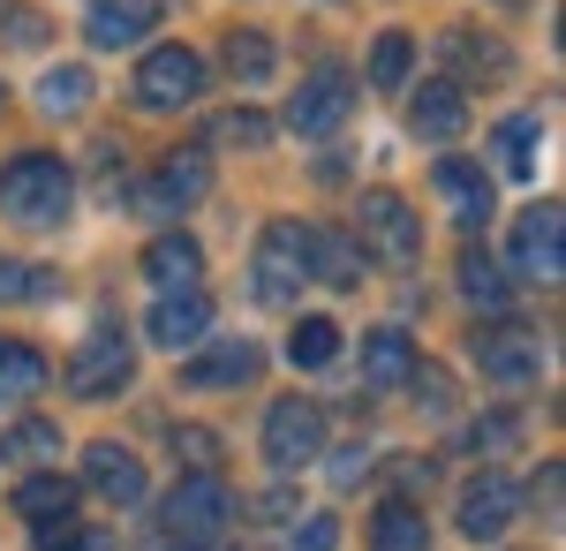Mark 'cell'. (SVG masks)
<instances>
[{
    "label": "cell",
    "mask_w": 566,
    "mask_h": 551,
    "mask_svg": "<svg viewBox=\"0 0 566 551\" xmlns=\"http://www.w3.org/2000/svg\"><path fill=\"white\" fill-rule=\"evenodd\" d=\"M461 295L476 302L483 318H506V302H514V280H506V272H499V264H491L483 250H469V257H461Z\"/></svg>",
    "instance_id": "4316f807"
},
{
    "label": "cell",
    "mask_w": 566,
    "mask_h": 551,
    "mask_svg": "<svg viewBox=\"0 0 566 551\" xmlns=\"http://www.w3.org/2000/svg\"><path fill=\"white\" fill-rule=\"evenodd\" d=\"M303 264H310L317 288H340V295H355L363 272H370V257L355 250L348 227H303Z\"/></svg>",
    "instance_id": "4fadbf2b"
},
{
    "label": "cell",
    "mask_w": 566,
    "mask_h": 551,
    "mask_svg": "<svg viewBox=\"0 0 566 551\" xmlns=\"http://www.w3.org/2000/svg\"><path fill=\"white\" fill-rule=\"evenodd\" d=\"M205 189H212V152H167L159 174H151V189H136V205L151 219H181Z\"/></svg>",
    "instance_id": "ba28073f"
},
{
    "label": "cell",
    "mask_w": 566,
    "mask_h": 551,
    "mask_svg": "<svg viewBox=\"0 0 566 551\" xmlns=\"http://www.w3.org/2000/svg\"><path fill=\"white\" fill-rule=\"evenodd\" d=\"M325 454V408L317 401H272V416H264V461L280 468V476H303L310 461Z\"/></svg>",
    "instance_id": "277c9868"
},
{
    "label": "cell",
    "mask_w": 566,
    "mask_h": 551,
    "mask_svg": "<svg viewBox=\"0 0 566 551\" xmlns=\"http://www.w3.org/2000/svg\"><path fill=\"white\" fill-rule=\"evenodd\" d=\"M129 378H136V340H122V325L91 333L84 347H76V363H69V393H76V401H114Z\"/></svg>",
    "instance_id": "8992f818"
},
{
    "label": "cell",
    "mask_w": 566,
    "mask_h": 551,
    "mask_svg": "<svg viewBox=\"0 0 566 551\" xmlns=\"http://www.w3.org/2000/svg\"><path fill=\"white\" fill-rule=\"evenodd\" d=\"M205 551H227V544H205Z\"/></svg>",
    "instance_id": "b9f144b4"
},
{
    "label": "cell",
    "mask_w": 566,
    "mask_h": 551,
    "mask_svg": "<svg viewBox=\"0 0 566 551\" xmlns=\"http://www.w3.org/2000/svg\"><path fill=\"white\" fill-rule=\"evenodd\" d=\"M197 91H205V61H197L189 45H151V53H144V69H136V98H144L151 114H167V106H197Z\"/></svg>",
    "instance_id": "52a82bcc"
},
{
    "label": "cell",
    "mask_w": 566,
    "mask_h": 551,
    "mask_svg": "<svg viewBox=\"0 0 566 551\" xmlns=\"http://www.w3.org/2000/svg\"><path fill=\"white\" fill-rule=\"evenodd\" d=\"M0 31H8V45H45L53 39V23L31 15V8H0Z\"/></svg>",
    "instance_id": "d590c367"
},
{
    "label": "cell",
    "mask_w": 566,
    "mask_h": 551,
    "mask_svg": "<svg viewBox=\"0 0 566 551\" xmlns=\"http://www.w3.org/2000/svg\"><path fill=\"white\" fill-rule=\"evenodd\" d=\"M84 98H91V69H76V61H61V69H45V76H39V106L53 114V122L84 114Z\"/></svg>",
    "instance_id": "83f0119b"
},
{
    "label": "cell",
    "mask_w": 566,
    "mask_h": 551,
    "mask_svg": "<svg viewBox=\"0 0 566 551\" xmlns=\"http://www.w3.org/2000/svg\"><path fill=\"white\" fill-rule=\"evenodd\" d=\"M355 250L370 257V264H386V272H416V257H423V227L408 212V197H392V189H363L355 197Z\"/></svg>",
    "instance_id": "7a4b0ae2"
},
{
    "label": "cell",
    "mask_w": 566,
    "mask_h": 551,
    "mask_svg": "<svg viewBox=\"0 0 566 551\" xmlns=\"http://www.w3.org/2000/svg\"><path fill=\"white\" fill-rule=\"evenodd\" d=\"M31 537H39V551H84V521H76V513H61V521H39Z\"/></svg>",
    "instance_id": "8d00e7d4"
},
{
    "label": "cell",
    "mask_w": 566,
    "mask_h": 551,
    "mask_svg": "<svg viewBox=\"0 0 566 551\" xmlns=\"http://www.w3.org/2000/svg\"><path fill=\"white\" fill-rule=\"evenodd\" d=\"M446 61H453V76H446V84H461V76H506V53H499V45H476L469 31H453V39H446ZM461 91H469V84H461Z\"/></svg>",
    "instance_id": "d6a6232c"
},
{
    "label": "cell",
    "mask_w": 566,
    "mask_h": 551,
    "mask_svg": "<svg viewBox=\"0 0 566 551\" xmlns=\"http://www.w3.org/2000/svg\"><path fill=\"white\" fill-rule=\"evenodd\" d=\"M250 280H258V302H272V310H287V302L310 288L303 227H295V219H272V227L258 235V264H250Z\"/></svg>",
    "instance_id": "5b68a950"
},
{
    "label": "cell",
    "mask_w": 566,
    "mask_h": 551,
    "mask_svg": "<svg viewBox=\"0 0 566 551\" xmlns=\"http://www.w3.org/2000/svg\"><path fill=\"white\" fill-rule=\"evenodd\" d=\"M144 333L159 340L167 355H175V347H197V340H212V302H205V288H197V295H159V302H151V318H144Z\"/></svg>",
    "instance_id": "ac0fdd59"
},
{
    "label": "cell",
    "mask_w": 566,
    "mask_h": 551,
    "mask_svg": "<svg viewBox=\"0 0 566 551\" xmlns=\"http://www.w3.org/2000/svg\"><path fill=\"white\" fill-rule=\"evenodd\" d=\"M69 205H76L69 159H53V152H15V159L0 167V212L15 219V227H61Z\"/></svg>",
    "instance_id": "6da1fadb"
},
{
    "label": "cell",
    "mask_w": 566,
    "mask_h": 551,
    "mask_svg": "<svg viewBox=\"0 0 566 551\" xmlns=\"http://www.w3.org/2000/svg\"><path fill=\"white\" fill-rule=\"evenodd\" d=\"M53 295H61L53 272L23 264V257H0V310H15V302H53Z\"/></svg>",
    "instance_id": "f546056e"
},
{
    "label": "cell",
    "mask_w": 566,
    "mask_h": 551,
    "mask_svg": "<svg viewBox=\"0 0 566 551\" xmlns=\"http://www.w3.org/2000/svg\"><path fill=\"white\" fill-rule=\"evenodd\" d=\"M408 69H416V39L408 31H378V45H370V84L408 91Z\"/></svg>",
    "instance_id": "f1b7e54d"
},
{
    "label": "cell",
    "mask_w": 566,
    "mask_h": 551,
    "mask_svg": "<svg viewBox=\"0 0 566 551\" xmlns=\"http://www.w3.org/2000/svg\"><path fill=\"white\" fill-rule=\"evenodd\" d=\"M45 355L39 347H23V340H0V408H15V401H39L45 393Z\"/></svg>",
    "instance_id": "7402d4cb"
},
{
    "label": "cell",
    "mask_w": 566,
    "mask_h": 551,
    "mask_svg": "<svg viewBox=\"0 0 566 551\" xmlns=\"http://www.w3.org/2000/svg\"><path fill=\"white\" fill-rule=\"evenodd\" d=\"M159 521H167V544L175 551H205L227 537V521H234V491L219 484V476H181L175 491H167V507H159Z\"/></svg>",
    "instance_id": "3957f363"
},
{
    "label": "cell",
    "mask_w": 566,
    "mask_h": 551,
    "mask_svg": "<svg viewBox=\"0 0 566 551\" xmlns=\"http://www.w3.org/2000/svg\"><path fill=\"white\" fill-rule=\"evenodd\" d=\"M476 371L491 385H536V371H544V340L522 333V325H491V333H476Z\"/></svg>",
    "instance_id": "7c38bea8"
},
{
    "label": "cell",
    "mask_w": 566,
    "mask_h": 551,
    "mask_svg": "<svg viewBox=\"0 0 566 551\" xmlns=\"http://www.w3.org/2000/svg\"><path fill=\"white\" fill-rule=\"evenodd\" d=\"M408 128H416L423 144H453V136L469 128V91L446 84V76L416 84V91H408Z\"/></svg>",
    "instance_id": "9a60e30c"
},
{
    "label": "cell",
    "mask_w": 566,
    "mask_h": 551,
    "mask_svg": "<svg viewBox=\"0 0 566 551\" xmlns=\"http://www.w3.org/2000/svg\"><path fill=\"white\" fill-rule=\"evenodd\" d=\"M212 144H219V152H264V144H272V122L250 114V106H234V114H219V122H212Z\"/></svg>",
    "instance_id": "836d02e7"
},
{
    "label": "cell",
    "mask_w": 566,
    "mask_h": 551,
    "mask_svg": "<svg viewBox=\"0 0 566 551\" xmlns=\"http://www.w3.org/2000/svg\"><path fill=\"white\" fill-rule=\"evenodd\" d=\"M167 446H175L181 461H189V476H212V461H219V438H212V430L175 424V430H167Z\"/></svg>",
    "instance_id": "e575fe53"
},
{
    "label": "cell",
    "mask_w": 566,
    "mask_h": 551,
    "mask_svg": "<svg viewBox=\"0 0 566 551\" xmlns=\"http://www.w3.org/2000/svg\"><path fill=\"white\" fill-rule=\"evenodd\" d=\"M438 189H446V205H453V219H461L469 235H483V227H491L499 189H491V174H483L476 159H438Z\"/></svg>",
    "instance_id": "e0dca14e"
},
{
    "label": "cell",
    "mask_w": 566,
    "mask_h": 551,
    "mask_svg": "<svg viewBox=\"0 0 566 551\" xmlns=\"http://www.w3.org/2000/svg\"><path fill=\"white\" fill-rule=\"evenodd\" d=\"M355 106V76L348 69H310L295 98H287V128L295 136H325V128H340V114Z\"/></svg>",
    "instance_id": "30bf717a"
},
{
    "label": "cell",
    "mask_w": 566,
    "mask_h": 551,
    "mask_svg": "<svg viewBox=\"0 0 566 551\" xmlns=\"http://www.w3.org/2000/svg\"><path fill=\"white\" fill-rule=\"evenodd\" d=\"M84 491L106 499V507H136L144 499V461H136L129 446L98 438V446H84Z\"/></svg>",
    "instance_id": "5bb4252c"
},
{
    "label": "cell",
    "mask_w": 566,
    "mask_h": 551,
    "mask_svg": "<svg viewBox=\"0 0 566 551\" xmlns=\"http://www.w3.org/2000/svg\"><path fill=\"white\" fill-rule=\"evenodd\" d=\"M559 205L544 197V205H528L522 227H514V272L522 280H536V288H559V272H566V257H559Z\"/></svg>",
    "instance_id": "8fae6325"
},
{
    "label": "cell",
    "mask_w": 566,
    "mask_h": 551,
    "mask_svg": "<svg viewBox=\"0 0 566 551\" xmlns=\"http://www.w3.org/2000/svg\"><path fill=\"white\" fill-rule=\"evenodd\" d=\"M363 476H370V454H363V446L333 454V484H363Z\"/></svg>",
    "instance_id": "f35d334b"
},
{
    "label": "cell",
    "mask_w": 566,
    "mask_h": 551,
    "mask_svg": "<svg viewBox=\"0 0 566 551\" xmlns=\"http://www.w3.org/2000/svg\"><path fill=\"white\" fill-rule=\"evenodd\" d=\"M333 355H340V325H333V318H295L287 363H303V371H325Z\"/></svg>",
    "instance_id": "4dcf8cb0"
},
{
    "label": "cell",
    "mask_w": 566,
    "mask_h": 551,
    "mask_svg": "<svg viewBox=\"0 0 566 551\" xmlns=\"http://www.w3.org/2000/svg\"><path fill=\"white\" fill-rule=\"evenodd\" d=\"M514 521H522V491H514V476L483 468L476 484L461 491V537H469V544H499Z\"/></svg>",
    "instance_id": "9c48e42d"
},
{
    "label": "cell",
    "mask_w": 566,
    "mask_h": 551,
    "mask_svg": "<svg viewBox=\"0 0 566 551\" xmlns=\"http://www.w3.org/2000/svg\"><path fill=\"white\" fill-rule=\"evenodd\" d=\"M536 152H544V122L536 114H514V122H499V136H491V159H499V174H536Z\"/></svg>",
    "instance_id": "603a6c76"
},
{
    "label": "cell",
    "mask_w": 566,
    "mask_h": 551,
    "mask_svg": "<svg viewBox=\"0 0 566 551\" xmlns=\"http://www.w3.org/2000/svg\"><path fill=\"white\" fill-rule=\"evenodd\" d=\"M499 8H528V0H499Z\"/></svg>",
    "instance_id": "60d3db41"
},
{
    "label": "cell",
    "mask_w": 566,
    "mask_h": 551,
    "mask_svg": "<svg viewBox=\"0 0 566 551\" xmlns=\"http://www.w3.org/2000/svg\"><path fill=\"white\" fill-rule=\"evenodd\" d=\"M197 347H205V355L181 371L197 393H212V385H250V378L264 371V355L250 347V340H197Z\"/></svg>",
    "instance_id": "d6986e66"
},
{
    "label": "cell",
    "mask_w": 566,
    "mask_h": 551,
    "mask_svg": "<svg viewBox=\"0 0 566 551\" xmlns=\"http://www.w3.org/2000/svg\"><path fill=\"white\" fill-rule=\"evenodd\" d=\"M431 544V529H423V507H408V499H386L378 521H370V551H423Z\"/></svg>",
    "instance_id": "484cf974"
},
{
    "label": "cell",
    "mask_w": 566,
    "mask_h": 551,
    "mask_svg": "<svg viewBox=\"0 0 566 551\" xmlns=\"http://www.w3.org/2000/svg\"><path fill=\"white\" fill-rule=\"evenodd\" d=\"M544 521H559V461L544 468Z\"/></svg>",
    "instance_id": "ab89813d"
},
{
    "label": "cell",
    "mask_w": 566,
    "mask_h": 551,
    "mask_svg": "<svg viewBox=\"0 0 566 551\" xmlns=\"http://www.w3.org/2000/svg\"><path fill=\"white\" fill-rule=\"evenodd\" d=\"M144 280L159 288V295H197V280H205V250L189 242V235H151L144 242Z\"/></svg>",
    "instance_id": "2e32d148"
},
{
    "label": "cell",
    "mask_w": 566,
    "mask_h": 551,
    "mask_svg": "<svg viewBox=\"0 0 566 551\" xmlns=\"http://www.w3.org/2000/svg\"><path fill=\"white\" fill-rule=\"evenodd\" d=\"M423 355H416V340L400 333V325H378V333H363V385L370 393H392V385H408Z\"/></svg>",
    "instance_id": "ffe728a7"
},
{
    "label": "cell",
    "mask_w": 566,
    "mask_h": 551,
    "mask_svg": "<svg viewBox=\"0 0 566 551\" xmlns=\"http://www.w3.org/2000/svg\"><path fill=\"white\" fill-rule=\"evenodd\" d=\"M0 461H15V468H53V461H61V430L45 424V416H31V424H8V430H0Z\"/></svg>",
    "instance_id": "d4e9b609"
},
{
    "label": "cell",
    "mask_w": 566,
    "mask_h": 551,
    "mask_svg": "<svg viewBox=\"0 0 566 551\" xmlns=\"http://www.w3.org/2000/svg\"><path fill=\"white\" fill-rule=\"evenodd\" d=\"M0 98H8V91H0Z\"/></svg>",
    "instance_id": "7bdbcfd3"
},
{
    "label": "cell",
    "mask_w": 566,
    "mask_h": 551,
    "mask_svg": "<svg viewBox=\"0 0 566 551\" xmlns=\"http://www.w3.org/2000/svg\"><path fill=\"white\" fill-rule=\"evenodd\" d=\"M227 76L234 84H264L272 76V39L264 31H227Z\"/></svg>",
    "instance_id": "1f68e13d"
},
{
    "label": "cell",
    "mask_w": 566,
    "mask_h": 551,
    "mask_svg": "<svg viewBox=\"0 0 566 551\" xmlns=\"http://www.w3.org/2000/svg\"><path fill=\"white\" fill-rule=\"evenodd\" d=\"M295 551H340V521H333V513H303Z\"/></svg>",
    "instance_id": "74e56055"
},
{
    "label": "cell",
    "mask_w": 566,
    "mask_h": 551,
    "mask_svg": "<svg viewBox=\"0 0 566 551\" xmlns=\"http://www.w3.org/2000/svg\"><path fill=\"white\" fill-rule=\"evenodd\" d=\"M151 23H159V0H98L91 23H84V39L98 45V53H114V45H136Z\"/></svg>",
    "instance_id": "44dd1931"
},
{
    "label": "cell",
    "mask_w": 566,
    "mask_h": 551,
    "mask_svg": "<svg viewBox=\"0 0 566 551\" xmlns=\"http://www.w3.org/2000/svg\"><path fill=\"white\" fill-rule=\"evenodd\" d=\"M15 513H23L31 529H39V521H61V513H76V484L53 476V468H45V476H23V484H15Z\"/></svg>",
    "instance_id": "cb8c5ba5"
}]
</instances>
